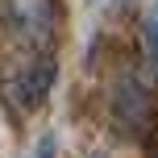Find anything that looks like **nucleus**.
<instances>
[{
    "instance_id": "1",
    "label": "nucleus",
    "mask_w": 158,
    "mask_h": 158,
    "mask_svg": "<svg viewBox=\"0 0 158 158\" xmlns=\"http://www.w3.org/2000/svg\"><path fill=\"white\" fill-rule=\"evenodd\" d=\"M50 83H54V58L38 50L29 63H21V67H13V71H8L4 92H8V100H17L25 112H29V108H38V104L46 100Z\"/></svg>"
},
{
    "instance_id": "2",
    "label": "nucleus",
    "mask_w": 158,
    "mask_h": 158,
    "mask_svg": "<svg viewBox=\"0 0 158 158\" xmlns=\"http://www.w3.org/2000/svg\"><path fill=\"white\" fill-rule=\"evenodd\" d=\"M154 112H158V104H154L150 83H142V79H125V83L117 87L112 117H117V125L125 129V133H133V137L150 133V129H154Z\"/></svg>"
},
{
    "instance_id": "3",
    "label": "nucleus",
    "mask_w": 158,
    "mask_h": 158,
    "mask_svg": "<svg viewBox=\"0 0 158 158\" xmlns=\"http://www.w3.org/2000/svg\"><path fill=\"white\" fill-rule=\"evenodd\" d=\"M0 17L17 38L42 42V33L50 29V0H0Z\"/></svg>"
},
{
    "instance_id": "4",
    "label": "nucleus",
    "mask_w": 158,
    "mask_h": 158,
    "mask_svg": "<svg viewBox=\"0 0 158 158\" xmlns=\"http://www.w3.org/2000/svg\"><path fill=\"white\" fill-rule=\"evenodd\" d=\"M146 54H150V63L158 67V8L146 17Z\"/></svg>"
}]
</instances>
